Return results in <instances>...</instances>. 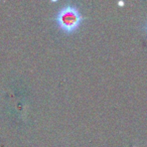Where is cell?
Here are the masks:
<instances>
[{"label":"cell","mask_w":147,"mask_h":147,"mask_svg":"<svg viewBox=\"0 0 147 147\" xmlns=\"http://www.w3.org/2000/svg\"><path fill=\"white\" fill-rule=\"evenodd\" d=\"M83 16L75 5H65L61 7L57 13L55 20L59 29L67 33H71L80 27L83 21Z\"/></svg>","instance_id":"6da1fadb"},{"label":"cell","mask_w":147,"mask_h":147,"mask_svg":"<svg viewBox=\"0 0 147 147\" xmlns=\"http://www.w3.org/2000/svg\"><path fill=\"white\" fill-rule=\"evenodd\" d=\"M146 30H147V25H146Z\"/></svg>","instance_id":"7a4b0ae2"}]
</instances>
